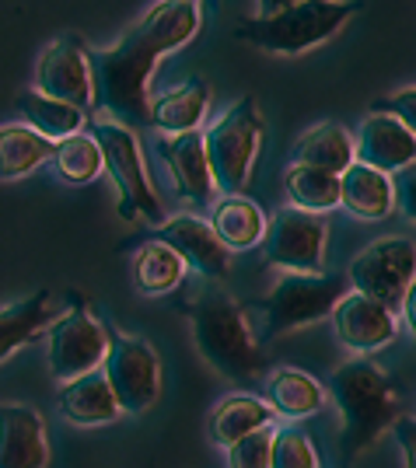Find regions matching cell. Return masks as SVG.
Instances as JSON below:
<instances>
[{
  "label": "cell",
  "instance_id": "obj_1",
  "mask_svg": "<svg viewBox=\"0 0 416 468\" xmlns=\"http://www.w3.org/2000/svg\"><path fill=\"white\" fill-rule=\"evenodd\" d=\"M203 7L197 0H161L116 42V46H88L84 59L91 70V91L105 119L126 130L151 126V91L147 80L168 53L193 42L199 32Z\"/></svg>",
  "mask_w": 416,
  "mask_h": 468
},
{
  "label": "cell",
  "instance_id": "obj_2",
  "mask_svg": "<svg viewBox=\"0 0 416 468\" xmlns=\"http://www.w3.org/2000/svg\"><path fill=\"white\" fill-rule=\"evenodd\" d=\"M329 391L339 410V454L350 465L357 454L375 444L389 427L399 423V391L392 378L368 356L339 364L329 378Z\"/></svg>",
  "mask_w": 416,
  "mask_h": 468
},
{
  "label": "cell",
  "instance_id": "obj_3",
  "mask_svg": "<svg viewBox=\"0 0 416 468\" xmlns=\"http://www.w3.org/2000/svg\"><path fill=\"white\" fill-rule=\"evenodd\" d=\"M193 325V343L199 356L228 381L252 385L266 374V356L259 346L245 304H238L231 293H199L186 308Z\"/></svg>",
  "mask_w": 416,
  "mask_h": 468
},
{
  "label": "cell",
  "instance_id": "obj_4",
  "mask_svg": "<svg viewBox=\"0 0 416 468\" xmlns=\"http://www.w3.org/2000/svg\"><path fill=\"white\" fill-rule=\"evenodd\" d=\"M259 15L245 18L235 36L262 53L297 57L322 42H329L347 21L354 18L357 4L347 0H273L259 4Z\"/></svg>",
  "mask_w": 416,
  "mask_h": 468
},
{
  "label": "cell",
  "instance_id": "obj_5",
  "mask_svg": "<svg viewBox=\"0 0 416 468\" xmlns=\"http://www.w3.org/2000/svg\"><path fill=\"white\" fill-rule=\"evenodd\" d=\"M350 293L347 273H283L273 280L266 297L245 304L259 346L277 343L291 332L315 325L325 314H333L339 301Z\"/></svg>",
  "mask_w": 416,
  "mask_h": 468
},
{
  "label": "cell",
  "instance_id": "obj_6",
  "mask_svg": "<svg viewBox=\"0 0 416 468\" xmlns=\"http://www.w3.org/2000/svg\"><path fill=\"white\" fill-rule=\"evenodd\" d=\"M91 137L101 151V165L116 186V210L123 220H147L158 228L161 220V199L151 186L147 165H144V151L133 130L119 126L112 119H95L91 122Z\"/></svg>",
  "mask_w": 416,
  "mask_h": 468
},
{
  "label": "cell",
  "instance_id": "obj_7",
  "mask_svg": "<svg viewBox=\"0 0 416 468\" xmlns=\"http://www.w3.org/2000/svg\"><path fill=\"white\" fill-rule=\"evenodd\" d=\"M259 144H262V116H259L256 98L245 95L231 109H224L218 122L203 133L214 189H220L224 196H241L256 168Z\"/></svg>",
  "mask_w": 416,
  "mask_h": 468
},
{
  "label": "cell",
  "instance_id": "obj_8",
  "mask_svg": "<svg viewBox=\"0 0 416 468\" xmlns=\"http://www.w3.org/2000/svg\"><path fill=\"white\" fill-rule=\"evenodd\" d=\"M347 280L354 293H364L378 304H385L389 312H396L416 280V241L406 234L378 238L364 252L354 255Z\"/></svg>",
  "mask_w": 416,
  "mask_h": 468
},
{
  "label": "cell",
  "instance_id": "obj_9",
  "mask_svg": "<svg viewBox=\"0 0 416 468\" xmlns=\"http://www.w3.org/2000/svg\"><path fill=\"white\" fill-rule=\"evenodd\" d=\"M109 332V350L101 360V374L109 381V388L116 395L119 412L140 416L147 412L161 395V360L158 350L140 339V335H126V332Z\"/></svg>",
  "mask_w": 416,
  "mask_h": 468
},
{
  "label": "cell",
  "instance_id": "obj_10",
  "mask_svg": "<svg viewBox=\"0 0 416 468\" xmlns=\"http://www.w3.org/2000/svg\"><path fill=\"white\" fill-rule=\"evenodd\" d=\"M105 350H109V332L88 312L80 297L70 304V312L57 314L46 325V360H49L53 378H59L63 385L80 374L99 371Z\"/></svg>",
  "mask_w": 416,
  "mask_h": 468
},
{
  "label": "cell",
  "instance_id": "obj_11",
  "mask_svg": "<svg viewBox=\"0 0 416 468\" xmlns=\"http://www.w3.org/2000/svg\"><path fill=\"white\" fill-rule=\"evenodd\" d=\"M329 249V220L304 210H280L262 238V255L283 273H322Z\"/></svg>",
  "mask_w": 416,
  "mask_h": 468
},
{
  "label": "cell",
  "instance_id": "obj_12",
  "mask_svg": "<svg viewBox=\"0 0 416 468\" xmlns=\"http://www.w3.org/2000/svg\"><path fill=\"white\" fill-rule=\"evenodd\" d=\"M36 91L46 98H57V101H67L80 112H88L95 105L91 70L84 59L80 36H59L46 46V53L36 63Z\"/></svg>",
  "mask_w": 416,
  "mask_h": 468
},
{
  "label": "cell",
  "instance_id": "obj_13",
  "mask_svg": "<svg viewBox=\"0 0 416 468\" xmlns=\"http://www.w3.org/2000/svg\"><path fill=\"white\" fill-rule=\"evenodd\" d=\"M155 241L168 245L182 259V266L197 270L207 280H228L231 273V252L218 241L214 228L197 214H178L161 220L155 228Z\"/></svg>",
  "mask_w": 416,
  "mask_h": 468
},
{
  "label": "cell",
  "instance_id": "obj_14",
  "mask_svg": "<svg viewBox=\"0 0 416 468\" xmlns=\"http://www.w3.org/2000/svg\"><path fill=\"white\" fill-rule=\"evenodd\" d=\"M333 332L336 339L354 353H375L381 346H389L396 339L399 322L396 312H389L385 304H378L364 293H347L333 308Z\"/></svg>",
  "mask_w": 416,
  "mask_h": 468
},
{
  "label": "cell",
  "instance_id": "obj_15",
  "mask_svg": "<svg viewBox=\"0 0 416 468\" xmlns=\"http://www.w3.org/2000/svg\"><path fill=\"white\" fill-rule=\"evenodd\" d=\"M354 161L375 168L381 176L410 172L416 165V137L392 116L371 112L357 130Z\"/></svg>",
  "mask_w": 416,
  "mask_h": 468
},
{
  "label": "cell",
  "instance_id": "obj_16",
  "mask_svg": "<svg viewBox=\"0 0 416 468\" xmlns=\"http://www.w3.org/2000/svg\"><path fill=\"white\" fill-rule=\"evenodd\" d=\"M158 154L172 176L178 199L193 203V207H210L214 203V176H210V161L203 151V133H182V137H161Z\"/></svg>",
  "mask_w": 416,
  "mask_h": 468
},
{
  "label": "cell",
  "instance_id": "obj_17",
  "mask_svg": "<svg viewBox=\"0 0 416 468\" xmlns=\"http://www.w3.org/2000/svg\"><path fill=\"white\" fill-rule=\"evenodd\" d=\"M49 437L32 406L0 402V468H46Z\"/></svg>",
  "mask_w": 416,
  "mask_h": 468
},
{
  "label": "cell",
  "instance_id": "obj_18",
  "mask_svg": "<svg viewBox=\"0 0 416 468\" xmlns=\"http://www.w3.org/2000/svg\"><path fill=\"white\" fill-rule=\"evenodd\" d=\"M57 410L74 427H101V423L119 420V402L101 371L80 374L74 381H67L57 395Z\"/></svg>",
  "mask_w": 416,
  "mask_h": 468
},
{
  "label": "cell",
  "instance_id": "obj_19",
  "mask_svg": "<svg viewBox=\"0 0 416 468\" xmlns=\"http://www.w3.org/2000/svg\"><path fill=\"white\" fill-rule=\"evenodd\" d=\"M339 207L360 220H385L396 210V182L375 168L354 161L339 176Z\"/></svg>",
  "mask_w": 416,
  "mask_h": 468
},
{
  "label": "cell",
  "instance_id": "obj_20",
  "mask_svg": "<svg viewBox=\"0 0 416 468\" xmlns=\"http://www.w3.org/2000/svg\"><path fill=\"white\" fill-rule=\"evenodd\" d=\"M210 105V88L207 80L189 78L178 88H168L165 95L151 98V126H158L165 137H182L197 133Z\"/></svg>",
  "mask_w": 416,
  "mask_h": 468
},
{
  "label": "cell",
  "instance_id": "obj_21",
  "mask_svg": "<svg viewBox=\"0 0 416 468\" xmlns=\"http://www.w3.org/2000/svg\"><path fill=\"white\" fill-rule=\"evenodd\" d=\"M210 228L228 252H249V249L262 245V238H266V217L245 196H220L214 203Z\"/></svg>",
  "mask_w": 416,
  "mask_h": 468
},
{
  "label": "cell",
  "instance_id": "obj_22",
  "mask_svg": "<svg viewBox=\"0 0 416 468\" xmlns=\"http://www.w3.org/2000/svg\"><path fill=\"white\" fill-rule=\"evenodd\" d=\"M266 427H273V410L249 391H235V395L220 399L210 412V441L220 448H231L241 437Z\"/></svg>",
  "mask_w": 416,
  "mask_h": 468
},
{
  "label": "cell",
  "instance_id": "obj_23",
  "mask_svg": "<svg viewBox=\"0 0 416 468\" xmlns=\"http://www.w3.org/2000/svg\"><path fill=\"white\" fill-rule=\"evenodd\" d=\"M49 308H53V293L49 291H36L21 297V301L0 304V364L46 332V325L53 322Z\"/></svg>",
  "mask_w": 416,
  "mask_h": 468
},
{
  "label": "cell",
  "instance_id": "obj_24",
  "mask_svg": "<svg viewBox=\"0 0 416 468\" xmlns=\"http://www.w3.org/2000/svg\"><path fill=\"white\" fill-rule=\"evenodd\" d=\"M266 395H270L273 416H287V420L315 416L325 406L322 385L308 371H297V367H273L266 374Z\"/></svg>",
  "mask_w": 416,
  "mask_h": 468
},
{
  "label": "cell",
  "instance_id": "obj_25",
  "mask_svg": "<svg viewBox=\"0 0 416 468\" xmlns=\"http://www.w3.org/2000/svg\"><path fill=\"white\" fill-rule=\"evenodd\" d=\"M294 165L318 168L329 176H343L354 165V137L339 122H318L294 144Z\"/></svg>",
  "mask_w": 416,
  "mask_h": 468
},
{
  "label": "cell",
  "instance_id": "obj_26",
  "mask_svg": "<svg viewBox=\"0 0 416 468\" xmlns=\"http://www.w3.org/2000/svg\"><path fill=\"white\" fill-rule=\"evenodd\" d=\"M57 144L39 137L32 126L21 122H0V182L32 176L39 165L53 161Z\"/></svg>",
  "mask_w": 416,
  "mask_h": 468
},
{
  "label": "cell",
  "instance_id": "obj_27",
  "mask_svg": "<svg viewBox=\"0 0 416 468\" xmlns=\"http://www.w3.org/2000/svg\"><path fill=\"white\" fill-rule=\"evenodd\" d=\"M18 109H21V116H25V126H32L39 137L53 140V144L80 133V126H84V119H88L80 109L67 105V101H57V98L39 95L36 88H21Z\"/></svg>",
  "mask_w": 416,
  "mask_h": 468
},
{
  "label": "cell",
  "instance_id": "obj_28",
  "mask_svg": "<svg viewBox=\"0 0 416 468\" xmlns=\"http://www.w3.org/2000/svg\"><path fill=\"white\" fill-rule=\"evenodd\" d=\"M182 273H186L182 259L168 245H161V241H144L137 255H133V283L147 297L172 293L182 283Z\"/></svg>",
  "mask_w": 416,
  "mask_h": 468
},
{
  "label": "cell",
  "instance_id": "obj_29",
  "mask_svg": "<svg viewBox=\"0 0 416 468\" xmlns=\"http://www.w3.org/2000/svg\"><path fill=\"white\" fill-rule=\"evenodd\" d=\"M283 189L294 210L304 214L325 217V210L339 207V176L318 172V168H304V165H291L283 172Z\"/></svg>",
  "mask_w": 416,
  "mask_h": 468
},
{
  "label": "cell",
  "instance_id": "obj_30",
  "mask_svg": "<svg viewBox=\"0 0 416 468\" xmlns=\"http://www.w3.org/2000/svg\"><path fill=\"white\" fill-rule=\"evenodd\" d=\"M53 165H57L59 178L74 182V186H84L101 172V151L95 137L88 133H74V137L59 140L57 151H53Z\"/></svg>",
  "mask_w": 416,
  "mask_h": 468
},
{
  "label": "cell",
  "instance_id": "obj_31",
  "mask_svg": "<svg viewBox=\"0 0 416 468\" xmlns=\"http://www.w3.org/2000/svg\"><path fill=\"white\" fill-rule=\"evenodd\" d=\"M270 468H318V451L312 444V437L297 427L273 430Z\"/></svg>",
  "mask_w": 416,
  "mask_h": 468
},
{
  "label": "cell",
  "instance_id": "obj_32",
  "mask_svg": "<svg viewBox=\"0 0 416 468\" xmlns=\"http://www.w3.org/2000/svg\"><path fill=\"white\" fill-rule=\"evenodd\" d=\"M273 430H256L249 437H241L238 444L228 448V468H270V448H273Z\"/></svg>",
  "mask_w": 416,
  "mask_h": 468
},
{
  "label": "cell",
  "instance_id": "obj_33",
  "mask_svg": "<svg viewBox=\"0 0 416 468\" xmlns=\"http://www.w3.org/2000/svg\"><path fill=\"white\" fill-rule=\"evenodd\" d=\"M371 112L392 116L416 137V84L413 88H402V91H392V95L378 98L375 105H371Z\"/></svg>",
  "mask_w": 416,
  "mask_h": 468
},
{
  "label": "cell",
  "instance_id": "obj_34",
  "mask_svg": "<svg viewBox=\"0 0 416 468\" xmlns=\"http://www.w3.org/2000/svg\"><path fill=\"white\" fill-rule=\"evenodd\" d=\"M396 441H399V448H402L406 468H416V416H399Z\"/></svg>",
  "mask_w": 416,
  "mask_h": 468
},
{
  "label": "cell",
  "instance_id": "obj_35",
  "mask_svg": "<svg viewBox=\"0 0 416 468\" xmlns=\"http://www.w3.org/2000/svg\"><path fill=\"white\" fill-rule=\"evenodd\" d=\"M396 203L410 220H416V172H406V178L396 186Z\"/></svg>",
  "mask_w": 416,
  "mask_h": 468
},
{
  "label": "cell",
  "instance_id": "obj_36",
  "mask_svg": "<svg viewBox=\"0 0 416 468\" xmlns=\"http://www.w3.org/2000/svg\"><path fill=\"white\" fill-rule=\"evenodd\" d=\"M402 318L410 322V332H413V339H416V280H413V287L406 291V297H402Z\"/></svg>",
  "mask_w": 416,
  "mask_h": 468
}]
</instances>
